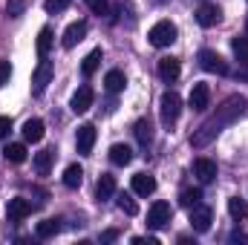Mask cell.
I'll return each mask as SVG.
<instances>
[{"mask_svg":"<svg viewBox=\"0 0 248 245\" xmlns=\"http://www.w3.org/2000/svg\"><path fill=\"white\" fill-rule=\"evenodd\" d=\"M248 107V98L246 95H228L219 107H217V113L208 119L205 124H199L193 133H190V147H196V150H202V147H208L228 124L240 122V116L246 113Z\"/></svg>","mask_w":248,"mask_h":245,"instance_id":"cell-1","label":"cell"},{"mask_svg":"<svg viewBox=\"0 0 248 245\" xmlns=\"http://www.w3.org/2000/svg\"><path fill=\"white\" fill-rule=\"evenodd\" d=\"M179 116H182V98H179V92L168 90L162 95V101H159V119H162L165 127H173L179 122Z\"/></svg>","mask_w":248,"mask_h":245,"instance_id":"cell-2","label":"cell"},{"mask_svg":"<svg viewBox=\"0 0 248 245\" xmlns=\"http://www.w3.org/2000/svg\"><path fill=\"white\" fill-rule=\"evenodd\" d=\"M176 35H179V32H176V26H173L170 20H159V23L150 26V35H147V38H150V44H153L156 49H165V46H170V44L176 41Z\"/></svg>","mask_w":248,"mask_h":245,"instance_id":"cell-3","label":"cell"},{"mask_svg":"<svg viewBox=\"0 0 248 245\" xmlns=\"http://www.w3.org/2000/svg\"><path fill=\"white\" fill-rule=\"evenodd\" d=\"M170 219H173V208L168 202H153L150 205V211H147V228L159 231V228L170 225Z\"/></svg>","mask_w":248,"mask_h":245,"instance_id":"cell-4","label":"cell"},{"mask_svg":"<svg viewBox=\"0 0 248 245\" xmlns=\"http://www.w3.org/2000/svg\"><path fill=\"white\" fill-rule=\"evenodd\" d=\"M52 75H55L52 63L46 61V58H41V63H38L35 72H32V92H35V95H44L46 87L52 84Z\"/></svg>","mask_w":248,"mask_h":245,"instance_id":"cell-5","label":"cell"},{"mask_svg":"<svg viewBox=\"0 0 248 245\" xmlns=\"http://www.w3.org/2000/svg\"><path fill=\"white\" fill-rule=\"evenodd\" d=\"M196 61H199V66L205 72H211V75H228V63L222 61V55L214 52V49H199Z\"/></svg>","mask_w":248,"mask_h":245,"instance_id":"cell-6","label":"cell"},{"mask_svg":"<svg viewBox=\"0 0 248 245\" xmlns=\"http://www.w3.org/2000/svg\"><path fill=\"white\" fill-rule=\"evenodd\" d=\"M211 222H214V211H211L208 205L196 202V205L190 208V228H193L196 234H205V231H211Z\"/></svg>","mask_w":248,"mask_h":245,"instance_id":"cell-7","label":"cell"},{"mask_svg":"<svg viewBox=\"0 0 248 245\" xmlns=\"http://www.w3.org/2000/svg\"><path fill=\"white\" fill-rule=\"evenodd\" d=\"M187 104H190L193 113H205V110L211 107V87H208V84H193Z\"/></svg>","mask_w":248,"mask_h":245,"instance_id":"cell-8","label":"cell"},{"mask_svg":"<svg viewBox=\"0 0 248 245\" xmlns=\"http://www.w3.org/2000/svg\"><path fill=\"white\" fill-rule=\"evenodd\" d=\"M93 101H95V92H93V87H78L75 92H72V101H69V107H72V113H87L90 107H93Z\"/></svg>","mask_w":248,"mask_h":245,"instance_id":"cell-9","label":"cell"},{"mask_svg":"<svg viewBox=\"0 0 248 245\" xmlns=\"http://www.w3.org/2000/svg\"><path fill=\"white\" fill-rule=\"evenodd\" d=\"M75 147L81 156H90L93 147H95V127L93 124H81L78 133H75Z\"/></svg>","mask_w":248,"mask_h":245,"instance_id":"cell-10","label":"cell"},{"mask_svg":"<svg viewBox=\"0 0 248 245\" xmlns=\"http://www.w3.org/2000/svg\"><path fill=\"white\" fill-rule=\"evenodd\" d=\"M29 214H32V202H29V199H23V196L9 199V205H6V216H9V222H20V219H26Z\"/></svg>","mask_w":248,"mask_h":245,"instance_id":"cell-11","label":"cell"},{"mask_svg":"<svg viewBox=\"0 0 248 245\" xmlns=\"http://www.w3.org/2000/svg\"><path fill=\"white\" fill-rule=\"evenodd\" d=\"M84 35H87V20H75V23H69L66 29H63V49H72L75 44H81L84 41Z\"/></svg>","mask_w":248,"mask_h":245,"instance_id":"cell-12","label":"cell"},{"mask_svg":"<svg viewBox=\"0 0 248 245\" xmlns=\"http://www.w3.org/2000/svg\"><path fill=\"white\" fill-rule=\"evenodd\" d=\"M193 176L202 184H211L217 179V162H214V159H205V156L196 159V162H193Z\"/></svg>","mask_w":248,"mask_h":245,"instance_id":"cell-13","label":"cell"},{"mask_svg":"<svg viewBox=\"0 0 248 245\" xmlns=\"http://www.w3.org/2000/svg\"><path fill=\"white\" fill-rule=\"evenodd\" d=\"M219 17H222V12H219V6H214V3H202V6L196 9V23H199V26H205V29L217 26V23H219Z\"/></svg>","mask_w":248,"mask_h":245,"instance_id":"cell-14","label":"cell"},{"mask_svg":"<svg viewBox=\"0 0 248 245\" xmlns=\"http://www.w3.org/2000/svg\"><path fill=\"white\" fill-rule=\"evenodd\" d=\"M179 72H182V66L176 58H162L159 61V78L165 81V84H173L176 78H179Z\"/></svg>","mask_w":248,"mask_h":245,"instance_id":"cell-15","label":"cell"},{"mask_svg":"<svg viewBox=\"0 0 248 245\" xmlns=\"http://www.w3.org/2000/svg\"><path fill=\"white\" fill-rule=\"evenodd\" d=\"M95 196H98V202L113 199V196H116V176L101 173V179H98V184H95Z\"/></svg>","mask_w":248,"mask_h":245,"instance_id":"cell-16","label":"cell"},{"mask_svg":"<svg viewBox=\"0 0 248 245\" xmlns=\"http://www.w3.org/2000/svg\"><path fill=\"white\" fill-rule=\"evenodd\" d=\"M156 190V179L150 173H136L133 176V193L136 196H150Z\"/></svg>","mask_w":248,"mask_h":245,"instance_id":"cell-17","label":"cell"},{"mask_svg":"<svg viewBox=\"0 0 248 245\" xmlns=\"http://www.w3.org/2000/svg\"><path fill=\"white\" fill-rule=\"evenodd\" d=\"M124 84H127V78H124L122 69H110V72L104 75V90H107L110 95H119L124 90Z\"/></svg>","mask_w":248,"mask_h":245,"instance_id":"cell-18","label":"cell"},{"mask_svg":"<svg viewBox=\"0 0 248 245\" xmlns=\"http://www.w3.org/2000/svg\"><path fill=\"white\" fill-rule=\"evenodd\" d=\"M44 122L41 119H29V122L23 124V141H29V144H38L41 138H44Z\"/></svg>","mask_w":248,"mask_h":245,"instance_id":"cell-19","label":"cell"},{"mask_svg":"<svg viewBox=\"0 0 248 245\" xmlns=\"http://www.w3.org/2000/svg\"><path fill=\"white\" fill-rule=\"evenodd\" d=\"M52 159H55V150H41V153H35V173L38 176H46L49 170H52Z\"/></svg>","mask_w":248,"mask_h":245,"instance_id":"cell-20","label":"cell"},{"mask_svg":"<svg viewBox=\"0 0 248 245\" xmlns=\"http://www.w3.org/2000/svg\"><path fill=\"white\" fill-rule=\"evenodd\" d=\"M110 162L119 165V168H127V165L133 162V150H130L127 144H113V147H110Z\"/></svg>","mask_w":248,"mask_h":245,"instance_id":"cell-21","label":"cell"},{"mask_svg":"<svg viewBox=\"0 0 248 245\" xmlns=\"http://www.w3.org/2000/svg\"><path fill=\"white\" fill-rule=\"evenodd\" d=\"M133 133H136V138H139L141 147H147L153 141V124L147 122V119H139V122L133 124Z\"/></svg>","mask_w":248,"mask_h":245,"instance_id":"cell-22","label":"cell"},{"mask_svg":"<svg viewBox=\"0 0 248 245\" xmlns=\"http://www.w3.org/2000/svg\"><path fill=\"white\" fill-rule=\"evenodd\" d=\"M84 182V168L81 165H69L66 170H63V184L69 187V190H75V187H81Z\"/></svg>","mask_w":248,"mask_h":245,"instance_id":"cell-23","label":"cell"},{"mask_svg":"<svg viewBox=\"0 0 248 245\" xmlns=\"http://www.w3.org/2000/svg\"><path fill=\"white\" fill-rule=\"evenodd\" d=\"M58 231H61V219H44V222H38V228H35V234H38L41 240H52Z\"/></svg>","mask_w":248,"mask_h":245,"instance_id":"cell-24","label":"cell"},{"mask_svg":"<svg viewBox=\"0 0 248 245\" xmlns=\"http://www.w3.org/2000/svg\"><path fill=\"white\" fill-rule=\"evenodd\" d=\"M228 214H231V219H248V202L246 199H240V196H231L228 199Z\"/></svg>","mask_w":248,"mask_h":245,"instance_id":"cell-25","label":"cell"},{"mask_svg":"<svg viewBox=\"0 0 248 245\" xmlns=\"http://www.w3.org/2000/svg\"><path fill=\"white\" fill-rule=\"evenodd\" d=\"M3 156L12 162V165H20V162H26V147L23 144H6V150H3Z\"/></svg>","mask_w":248,"mask_h":245,"instance_id":"cell-26","label":"cell"},{"mask_svg":"<svg viewBox=\"0 0 248 245\" xmlns=\"http://www.w3.org/2000/svg\"><path fill=\"white\" fill-rule=\"evenodd\" d=\"M49 46H52V29L44 26V29L38 32V55L46 58V55H49Z\"/></svg>","mask_w":248,"mask_h":245,"instance_id":"cell-27","label":"cell"},{"mask_svg":"<svg viewBox=\"0 0 248 245\" xmlns=\"http://www.w3.org/2000/svg\"><path fill=\"white\" fill-rule=\"evenodd\" d=\"M98 63H101V49H93L87 58H84V63H81V72L90 78V75H95V69H98Z\"/></svg>","mask_w":248,"mask_h":245,"instance_id":"cell-28","label":"cell"},{"mask_svg":"<svg viewBox=\"0 0 248 245\" xmlns=\"http://www.w3.org/2000/svg\"><path fill=\"white\" fill-rule=\"evenodd\" d=\"M199 199H202V190H199V187H185V190L179 193V205H182V208H187V211H190Z\"/></svg>","mask_w":248,"mask_h":245,"instance_id":"cell-29","label":"cell"},{"mask_svg":"<svg viewBox=\"0 0 248 245\" xmlns=\"http://www.w3.org/2000/svg\"><path fill=\"white\" fill-rule=\"evenodd\" d=\"M116 199H119V208H122L127 216H136V214H139V205H136V199H133L130 193H119Z\"/></svg>","mask_w":248,"mask_h":245,"instance_id":"cell-30","label":"cell"},{"mask_svg":"<svg viewBox=\"0 0 248 245\" xmlns=\"http://www.w3.org/2000/svg\"><path fill=\"white\" fill-rule=\"evenodd\" d=\"M231 49H234V55H237L240 61H246L248 58V38L246 35H237V38L231 41Z\"/></svg>","mask_w":248,"mask_h":245,"instance_id":"cell-31","label":"cell"},{"mask_svg":"<svg viewBox=\"0 0 248 245\" xmlns=\"http://www.w3.org/2000/svg\"><path fill=\"white\" fill-rule=\"evenodd\" d=\"M26 12V0H6V15L9 17H20Z\"/></svg>","mask_w":248,"mask_h":245,"instance_id":"cell-32","label":"cell"},{"mask_svg":"<svg viewBox=\"0 0 248 245\" xmlns=\"http://www.w3.org/2000/svg\"><path fill=\"white\" fill-rule=\"evenodd\" d=\"M66 6H69V0H46V3H44V9H46L49 15H58V12L66 9Z\"/></svg>","mask_w":248,"mask_h":245,"instance_id":"cell-33","label":"cell"},{"mask_svg":"<svg viewBox=\"0 0 248 245\" xmlns=\"http://www.w3.org/2000/svg\"><path fill=\"white\" fill-rule=\"evenodd\" d=\"M12 78V63L9 61H0V87H6Z\"/></svg>","mask_w":248,"mask_h":245,"instance_id":"cell-34","label":"cell"},{"mask_svg":"<svg viewBox=\"0 0 248 245\" xmlns=\"http://www.w3.org/2000/svg\"><path fill=\"white\" fill-rule=\"evenodd\" d=\"M84 3H87V6H90L95 15H104V12L110 9V6H107V0H84Z\"/></svg>","mask_w":248,"mask_h":245,"instance_id":"cell-35","label":"cell"},{"mask_svg":"<svg viewBox=\"0 0 248 245\" xmlns=\"http://www.w3.org/2000/svg\"><path fill=\"white\" fill-rule=\"evenodd\" d=\"M9 130H12V119L9 116H0V138H6Z\"/></svg>","mask_w":248,"mask_h":245,"instance_id":"cell-36","label":"cell"},{"mask_svg":"<svg viewBox=\"0 0 248 245\" xmlns=\"http://www.w3.org/2000/svg\"><path fill=\"white\" fill-rule=\"evenodd\" d=\"M237 78H240V81H246V84H248V58H246V61H240V69H237Z\"/></svg>","mask_w":248,"mask_h":245,"instance_id":"cell-37","label":"cell"},{"mask_svg":"<svg viewBox=\"0 0 248 245\" xmlns=\"http://www.w3.org/2000/svg\"><path fill=\"white\" fill-rule=\"evenodd\" d=\"M116 240H119V231L116 228H110V231L101 234V243H116Z\"/></svg>","mask_w":248,"mask_h":245,"instance_id":"cell-38","label":"cell"},{"mask_svg":"<svg viewBox=\"0 0 248 245\" xmlns=\"http://www.w3.org/2000/svg\"><path fill=\"white\" fill-rule=\"evenodd\" d=\"M133 243L136 245H144V243L147 245H159V240H156V237H133Z\"/></svg>","mask_w":248,"mask_h":245,"instance_id":"cell-39","label":"cell"},{"mask_svg":"<svg viewBox=\"0 0 248 245\" xmlns=\"http://www.w3.org/2000/svg\"><path fill=\"white\" fill-rule=\"evenodd\" d=\"M246 32H248V15H246Z\"/></svg>","mask_w":248,"mask_h":245,"instance_id":"cell-40","label":"cell"}]
</instances>
